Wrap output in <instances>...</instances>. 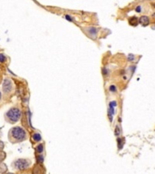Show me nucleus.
<instances>
[{"instance_id": "nucleus-4", "label": "nucleus", "mask_w": 155, "mask_h": 174, "mask_svg": "<svg viewBox=\"0 0 155 174\" xmlns=\"http://www.w3.org/2000/svg\"><path fill=\"white\" fill-rule=\"evenodd\" d=\"M13 82L12 80L9 78V77H7V78L4 79V82H3V85H2V89L3 92L5 94H8L13 91Z\"/></svg>"}, {"instance_id": "nucleus-16", "label": "nucleus", "mask_w": 155, "mask_h": 174, "mask_svg": "<svg viewBox=\"0 0 155 174\" xmlns=\"http://www.w3.org/2000/svg\"><path fill=\"white\" fill-rule=\"evenodd\" d=\"M115 135H116L117 137H119V135H120V127H119V125H117V126L115 127Z\"/></svg>"}, {"instance_id": "nucleus-19", "label": "nucleus", "mask_w": 155, "mask_h": 174, "mask_svg": "<svg viewBox=\"0 0 155 174\" xmlns=\"http://www.w3.org/2000/svg\"><path fill=\"white\" fill-rule=\"evenodd\" d=\"M4 148H5V143L3 142L2 141H0V151L4 150Z\"/></svg>"}, {"instance_id": "nucleus-1", "label": "nucleus", "mask_w": 155, "mask_h": 174, "mask_svg": "<svg viewBox=\"0 0 155 174\" xmlns=\"http://www.w3.org/2000/svg\"><path fill=\"white\" fill-rule=\"evenodd\" d=\"M27 139L26 130L20 126L13 127L8 131V140L11 143H19Z\"/></svg>"}, {"instance_id": "nucleus-17", "label": "nucleus", "mask_w": 155, "mask_h": 174, "mask_svg": "<svg viewBox=\"0 0 155 174\" xmlns=\"http://www.w3.org/2000/svg\"><path fill=\"white\" fill-rule=\"evenodd\" d=\"M109 90H110L111 92H112V93H114V92H116V86H115V85H111L110 88H109Z\"/></svg>"}, {"instance_id": "nucleus-14", "label": "nucleus", "mask_w": 155, "mask_h": 174, "mask_svg": "<svg viewBox=\"0 0 155 174\" xmlns=\"http://www.w3.org/2000/svg\"><path fill=\"white\" fill-rule=\"evenodd\" d=\"M36 160L38 163H43L44 162V156L42 154H39L37 157H36Z\"/></svg>"}, {"instance_id": "nucleus-7", "label": "nucleus", "mask_w": 155, "mask_h": 174, "mask_svg": "<svg viewBox=\"0 0 155 174\" xmlns=\"http://www.w3.org/2000/svg\"><path fill=\"white\" fill-rule=\"evenodd\" d=\"M140 23H141L142 26H146V25L149 24V22H150V19H149L148 17H146V16H141L140 17V19H139Z\"/></svg>"}, {"instance_id": "nucleus-2", "label": "nucleus", "mask_w": 155, "mask_h": 174, "mask_svg": "<svg viewBox=\"0 0 155 174\" xmlns=\"http://www.w3.org/2000/svg\"><path fill=\"white\" fill-rule=\"evenodd\" d=\"M21 111L17 107L10 108L5 113V120L10 124H14L17 122L21 118Z\"/></svg>"}, {"instance_id": "nucleus-20", "label": "nucleus", "mask_w": 155, "mask_h": 174, "mask_svg": "<svg viewBox=\"0 0 155 174\" xmlns=\"http://www.w3.org/2000/svg\"><path fill=\"white\" fill-rule=\"evenodd\" d=\"M135 10H136V12H138V13H140L141 11V7H140V6H139V7H137L135 8Z\"/></svg>"}, {"instance_id": "nucleus-22", "label": "nucleus", "mask_w": 155, "mask_h": 174, "mask_svg": "<svg viewBox=\"0 0 155 174\" xmlns=\"http://www.w3.org/2000/svg\"><path fill=\"white\" fill-rule=\"evenodd\" d=\"M1 99H2V94H1V92H0V101H1Z\"/></svg>"}, {"instance_id": "nucleus-18", "label": "nucleus", "mask_w": 155, "mask_h": 174, "mask_svg": "<svg viewBox=\"0 0 155 174\" xmlns=\"http://www.w3.org/2000/svg\"><path fill=\"white\" fill-rule=\"evenodd\" d=\"M108 74H109V71L107 70V68H106V67L103 68V75H107Z\"/></svg>"}, {"instance_id": "nucleus-6", "label": "nucleus", "mask_w": 155, "mask_h": 174, "mask_svg": "<svg viewBox=\"0 0 155 174\" xmlns=\"http://www.w3.org/2000/svg\"><path fill=\"white\" fill-rule=\"evenodd\" d=\"M86 32H87V34L89 35L91 38L95 39L98 34V29L96 27H94V26H90V27L86 28Z\"/></svg>"}, {"instance_id": "nucleus-12", "label": "nucleus", "mask_w": 155, "mask_h": 174, "mask_svg": "<svg viewBox=\"0 0 155 174\" xmlns=\"http://www.w3.org/2000/svg\"><path fill=\"white\" fill-rule=\"evenodd\" d=\"M6 158H7V153L5 151H3V150H1L0 151V161H3Z\"/></svg>"}, {"instance_id": "nucleus-23", "label": "nucleus", "mask_w": 155, "mask_h": 174, "mask_svg": "<svg viewBox=\"0 0 155 174\" xmlns=\"http://www.w3.org/2000/svg\"><path fill=\"white\" fill-rule=\"evenodd\" d=\"M7 174H14V173H11V172H9V173H7Z\"/></svg>"}, {"instance_id": "nucleus-8", "label": "nucleus", "mask_w": 155, "mask_h": 174, "mask_svg": "<svg viewBox=\"0 0 155 174\" xmlns=\"http://www.w3.org/2000/svg\"><path fill=\"white\" fill-rule=\"evenodd\" d=\"M8 170V168H7V164H5L4 162H0V174H4Z\"/></svg>"}, {"instance_id": "nucleus-13", "label": "nucleus", "mask_w": 155, "mask_h": 174, "mask_svg": "<svg viewBox=\"0 0 155 174\" xmlns=\"http://www.w3.org/2000/svg\"><path fill=\"white\" fill-rule=\"evenodd\" d=\"M7 61V56L4 54H0V64H4Z\"/></svg>"}, {"instance_id": "nucleus-3", "label": "nucleus", "mask_w": 155, "mask_h": 174, "mask_svg": "<svg viewBox=\"0 0 155 174\" xmlns=\"http://www.w3.org/2000/svg\"><path fill=\"white\" fill-rule=\"evenodd\" d=\"M31 165V160L29 159H17L12 163V168L17 170L27 169Z\"/></svg>"}, {"instance_id": "nucleus-9", "label": "nucleus", "mask_w": 155, "mask_h": 174, "mask_svg": "<svg viewBox=\"0 0 155 174\" xmlns=\"http://www.w3.org/2000/svg\"><path fill=\"white\" fill-rule=\"evenodd\" d=\"M32 139H33L34 141H36V142H39V141H42V136H41V134L38 133V132H36V133L33 134V136H32Z\"/></svg>"}, {"instance_id": "nucleus-10", "label": "nucleus", "mask_w": 155, "mask_h": 174, "mask_svg": "<svg viewBox=\"0 0 155 174\" xmlns=\"http://www.w3.org/2000/svg\"><path fill=\"white\" fill-rule=\"evenodd\" d=\"M44 150H45V146H44V144H42V143L38 144L36 148V153H38V154H42V153L44 152Z\"/></svg>"}, {"instance_id": "nucleus-21", "label": "nucleus", "mask_w": 155, "mask_h": 174, "mask_svg": "<svg viewBox=\"0 0 155 174\" xmlns=\"http://www.w3.org/2000/svg\"><path fill=\"white\" fill-rule=\"evenodd\" d=\"M65 18H66L67 20H69V21H72V17H70V16H68V15H66V16H65Z\"/></svg>"}, {"instance_id": "nucleus-11", "label": "nucleus", "mask_w": 155, "mask_h": 174, "mask_svg": "<svg viewBox=\"0 0 155 174\" xmlns=\"http://www.w3.org/2000/svg\"><path fill=\"white\" fill-rule=\"evenodd\" d=\"M117 142H118V149L121 150L122 148V146H123V141H122V138H118L117 139Z\"/></svg>"}, {"instance_id": "nucleus-5", "label": "nucleus", "mask_w": 155, "mask_h": 174, "mask_svg": "<svg viewBox=\"0 0 155 174\" xmlns=\"http://www.w3.org/2000/svg\"><path fill=\"white\" fill-rule=\"evenodd\" d=\"M116 102L115 101H112L109 103V108H108V118H109V121L111 122H112L113 120V115L115 113V107H116Z\"/></svg>"}, {"instance_id": "nucleus-15", "label": "nucleus", "mask_w": 155, "mask_h": 174, "mask_svg": "<svg viewBox=\"0 0 155 174\" xmlns=\"http://www.w3.org/2000/svg\"><path fill=\"white\" fill-rule=\"evenodd\" d=\"M134 59H135V55H129L128 56H127V60L128 61H130V62H132V61H134Z\"/></svg>"}]
</instances>
